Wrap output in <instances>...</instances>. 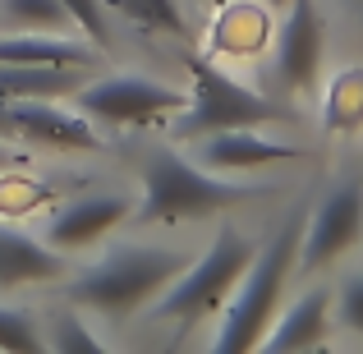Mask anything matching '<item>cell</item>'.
<instances>
[{
    "label": "cell",
    "mask_w": 363,
    "mask_h": 354,
    "mask_svg": "<svg viewBox=\"0 0 363 354\" xmlns=\"http://www.w3.org/2000/svg\"><path fill=\"white\" fill-rule=\"evenodd\" d=\"M262 184H240L230 175H212L194 157L175 148H152L143 157V194L133 198V221L143 226H175L221 216L230 207H244L262 198Z\"/></svg>",
    "instance_id": "cell-1"
},
{
    "label": "cell",
    "mask_w": 363,
    "mask_h": 354,
    "mask_svg": "<svg viewBox=\"0 0 363 354\" xmlns=\"http://www.w3.org/2000/svg\"><path fill=\"white\" fill-rule=\"evenodd\" d=\"M189 267L184 248H166V244H116L88 267L79 272L65 294L79 309H92L111 322H124L143 309V304H157L161 290L175 281Z\"/></svg>",
    "instance_id": "cell-2"
},
{
    "label": "cell",
    "mask_w": 363,
    "mask_h": 354,
    "mask_svg": "<svg viewBox=\"0 0 363 354\" xmlns=\"http://www.w3.org/2000/svg\"><path fill=\"white\" fill-rule=\"evenodd\" d=\"M299 239H303V216L294 212L290 221L253 253L248 272L240 276V285H235V299L225 304V318H221V331H216L212 350L240 354V350L262 345V336L276 322V309H281L285 281H290V272L299 267Z\"/></svg>",
    "instance_id": "cell-3"
},
{
    "label": "cell",
    "mask_w": 363,
    "mask_h": 354,
    "mask_svg": "<svg viewBox=\"0 0 363 354\" xmlns=\"http://www.w3.org/2000/svg\"><path fill=\"white\" fill-rule=\"evenodd\" d=\"M189 74H194V88H189V101L179 111V120L170 124V133L184 143H198L207 133H225V129H262V124L294 120L290 106L244 88L240 79L216 70L207 55H189Z\"/></svg>",
    "instance_id": "cell-4"
},
{
    "label": "cell",
    "mask_w": 363,
    "mask_h": 354,
    "mask_svg": "<svg viewBox=\"0 0 363 354\" xmlns=\"http://www.w3.org/2000/svg\"><path fill=\"white\" fill-rule=\"evenodd\" d=\"M253 253L257 248H253V239L244 231L221 226L216 239L207 244V253L198 258V262H189L184 272L161 290L157 318H166V322H203V318H212V313L235 294V285H240V276L248 272Z\"/></svg>",
    "instance_id": "cell-5"
},
{
    "label": "cell",
    "mask_w": 363,
    "mask_h": 354,
    "mask_svg": "<svg viewBox=\"0 0 363 354\" xmlns=\"http://www.w3.org/2000/svg\"><path fill=\"white\" fill-rule=\"evenodd\" d=\"M69 101L88 120L124 129V124H152L161 116H179L189 92L170 88L161 79H147V74H106V79H88Z\"/></svg>",
    "instance_id": "cell-6"
},
{
    "label": "cell",
    "mask_w": 363,
    "mask_h": 354,
    "mask_svg": "<svg viewBox=\"0 0 363 354\" xmlns=\"http://www.w3.org/2000/svg\"><path fill=\"white\" fill-rule=\"evenodd\" d=\"M363 239V179H345L336 184L313 216L303 221V239H299V267L303 272H322L331 267L340 253H350Z\"/></svg>",
    "instance_id": "cell-7"
},
{
    "label": "cell",
    "mask_w": 363,
    "mask_h": 354,
    "mask_svg": "<svg viewBox=\"0 0 363 354\" xmlns=\"http://www.w3.org/2000/svg\"><path fill=\"white\" fill-rule=\"evenodd\" d=\"M322 51H327V33H322V14L313 0H290V14L281 18L276 33V79L285 92H308L318 83Z\"/></svg>",
    "instance_id": "cell-8"
},
{
    "label": "cell",
    "mask_w": 363,
    "mask_h": 354,
    "mask_svg": "<svg viewBox=\"0 0 363 354\" xmlns=\"http://www.w3.org/2000/svg\"><path fill=\"white\" fill-rule=\"evenodd\" d=\"M133 216V198L129 194H79L51 216L46 226V244H55L60 253H79V248L101 244L120 221Z\"/></svg>",
    "instance_id": "cell-9"
},
{
    "label": "cell",
    "mask_w": 363,
    "mask_h": 354,
    "mask_svg": "<svg viewBox=\"0 0 363 354\" xmlns=\"http://www.w3.org/2000/svg\"><path fill=\"white\" fill-rule=\"evenodd\" d=\"M303 152L294 143H276L267 133L253 129H225V133H207L194 143V161L216 175H253V170L281 166V161H299Z\"/></svg>",
    "instance_id": "cell-10"
},
{
    "label": "cell",
    "mask_w": 363,
    "mask_h": 354,
    "mask_svg": "<svg viewBox=\"0 0 363 354\" xmlns=\"http://www.w3.org/2000/svg\"><path fill=\"white\" fill-rule=\"evenodd\" d=\"M14 133L42 148H69V152H97L101 133L83 111H65L60 101H9Z\"/></svg>",
    "instance_id": "cell-11"
},
{
    "label": "cell",
    "mask_w": 363,
    "mask_h": 354,
    "mask_svg": "<svg viewBox=\"0 0 363 354\" xmlns=\"http://www.w3.org/2000/svg\"><path fill=\"white\" fill-rule=\"evenodd\" d=\"M69 272L65 253L55 244H42V239L9 231L0 226V290H23V285L37 281H60Z\"/></svg>",
    "instance_id": "cell-12"
},
{
    "label": "cell",
    "mask_w": 363,
    "mask_h": 354,
    "mask_svg": "<svg viewBox=\"0 0 363 354\" xmlns=\"http://www.w3.org/2000/svg\"><path fill=\"white\" fill-rule=\"evenodd\" d=\"M331 304H336V290H331V285H313L308 294H299V299L272 322V331L262 336V350H308V345H322L327 331H331Z\"/></svg>",
    "instance_id": "cell-13"
},
{
    "label": "cell",
    "mask_w": 363,
    "mask_h": 354,
    "mask_svg": "<svg viewBox=\"0 0 363 354\" xmlns=\"http://www.w3.org/2000/svg\"><path fill=\"white\" fill-rule=\"evenodd\" d=\"M88 83L74 65H0V101H69Z\"/></svg>",
    "instance_id": "cell-14"
},
{
    "label": "cell",
    "mask_w": 363,
    "mask_h": 354,
    "mask_svg": "<svg viewBox=\"0 0 363 354\" xmlns=\"http://www.w3.org/2000/svg\"><path fill=\"white\" fill-rule=\"evenodd\" d=\"M0 65H74L92 70L97 46L69 33H0Z\"/></svg>",
    "instance_id": "cell-15"
},
{
    "label": "cell",
    "mask_w": 363,
    "mask_h": 354,
    "mask_svg": "<svg viewBox=\"0 0 363 354\" xmlns=\"http://www.w3.org/2000/svg\"><path fill=\"white\" fill-rule=\"evenodd\" d=\"M322 124L331 133H354L363 124V70H340L322 97Z\"/></svg>",
    "instance_id": "cell-16"
},
{
    "label": "cell",
    "mask_w": 363,
    "mask_h": 354,
    "mask_svg": "<svg viewBox=\"0 0 363 354\" xmlns=\"http://www.w3.org/2000/svg\"><path fill=\"white\" fill-rule=\"evenodd\" d=\"M0 28H9V33H79L60 0H0Z\"/></svg>",
    "instance_id": "cell-17"
},
{
    "label": "cell",
    "mask_w": 363,
    "mask_h": 354,
    "mask_svg": "<svg viewBox=\"0 0 363 354\" xmlns=\"http://www.w3.org/2000/svg\"><path fill=\"white\" fill-rule=\"evenodd\" d=\"M106 5L116 9L120 18H129L133 28H143V33H166V37L189 33V23H184L175 0H106Z\"/></svg>",
    "instance_id": "cell-18"
},
{
    "label": "cell",
    "mask_w": 363,
    "mask_h": 354,
    "mask_svg": "<svg viewBox=\"0 0 363 354\" xmlns=\"http://www.w3.org/2000/svg\"><path fill=\"white\" fill-rule=\"evenodd\" d=\"M46 350H60V354H101L106 341L79 318V304L74 309L51 313V327H46Z\"/></svg>",
    "instance_id": "cell-19"
},
{
    "label": "cell",
    "mask_w": 363,
    "mask_h": 354,
    "mask_svg": "<svg viewBox=\"0 0 363 354\" xmlns=\"http://www.w3.org/2000/svg\"><path fill=\"white\" fill-rule=\"evenodd\" d=\"M0 350H9V354H42L46 350L42 322H37L28 309L0 304Z\"/></svg>",
    "instance_id": "cell-20"
},
{
    "label": "cell",
    "mask_w": 363,
    "mask_h": 354,
    "mask_svg": "<svg viewBox=\"0 0 363 354\" xmlns=\"http://www.w3.org/2000/svg\"><path fill=\"white\" fill-rule=\"evenodd\" d=\"M65 14L74 18V28H79L83 37H88L97 51H106L111 46V23H106V0H60Z\"/></svg>",
    "instance_id": "cell-21"
},
{
    "label": "cell",
    "mask_w": 363,
    "mask_h": 354,
    "mask_svg": "<svg viewBox=\"0 0 363 354\" xmlns=\"http://www.w3.org/2000/svg\"><path fill=\"white\" fill-rule=\"evenodd\" d=\"M336 318L345 322L350 331L363 336V272L359 276H345V285L336 290Z\"/></svg>",
    "instance_id": "cell-22"
},
{
    "label": "cell",
    "mask_w": 363,
    "mask_h": 354,
    "mask_svg": "<svg viewBox=\"0 0 363 354\" xmlns=\"http://www.w3.org/2000/svg\"><path fill=\"white\" fill-rule=\"evenodd\" d=\"M0 138H18V133H14V116H9V106H5V101H0Z\"/></svg>",
    "instance_id": "cell-23"
},
{
    "label": "cell",
    "mask_w": 363,
    "mask_h": 354,
    "mask_svg": "<svg viewBox=\"0 0 363 354\" xmlns=\"http://www.w3.org/2000/svg\"><path fill=\"white\" fill-rule=\"evenodd\" d=\"M9 161H14V152L5 148V138H0V166H9Z\"/></svg>",
    "instance_id": "cell-24"
}]
</instances>
